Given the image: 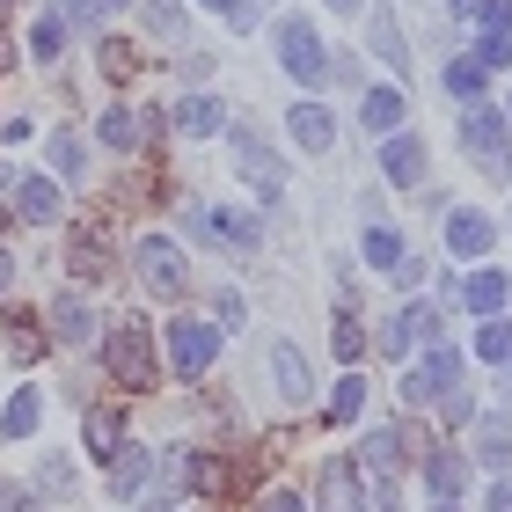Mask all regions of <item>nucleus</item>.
<instances>
[{"instance_id":"nucleus-18","label":"nucleus","mask_w":512,"mask_h":512,"mask_svg":"<svg viewBox=\"0 0 512 512\" xmlns=\"http://www.w3.org/2000/svg\"><path fill=\"white\" fill-rule=\"evenodd\" d=\"M476 454H483V469L512 461V417H505V410H483V425H476Z\"/></svg>"},{"instance_id":"nucleus-2","label":"nucleus","mask_w":512,"mask_h":512,"mask_svg":"<svg viewBox=\"0 0 512 512\" xmlns=\"http://www.w3.org/2000/svg\"><path fill=\"white\" fill-rule=\"evenodd\" d=\"M461 147H469L498 183H512V132H505V110L469 103V118H461Z\"/></svg>"},{"instance_id":"nucleus-36","label":"nucleus","mask_w":512,"mask_h":512,"mask_svg":"<svg viewBox=\"0 0 512 512\" xmlns=\"http://www.w3.org/2000/svg\"><path fill=\"white\" fill-rule=\"evenodd\" d=\"M110 8H125V0H74V8H66V15H74L81 30H96V22H103Z\"/></svg>"},{"instance_id":"nucleus-7","label":"nucleus","mask_w":512,"mask_h":512,"mask_svg":"<svg viewBox=\"0 0 512 512\" xmlns=\"http://www.w3.org/2000/svg\"><path fill=\"white\" fill-rule=\"evenodd\" d=\"M271 374H278V395H286L293 410L315 403V374H308V359H300V344H286V337L271 344Z\"/></svg>"},{"instance_id":"nucleus-32","label":"nucleus","mask_w":512,"mask_h":512,"mask_svg":"<svg viewBox=\"0 0 512 512\" xmlns=\"http://www.w3.org/2000/svg\"><path fill=\"white\" fill-rule=\"evenodd\" d=\"M374 52L388 59V74H403V66H410V59H403V30H395V15H374Z\"/></svg>"},{"instance_id":"nucleus-23","label":"nucleus","mask_w":512,"mask_h":512,"mask_svg":"<svg viewBox=\"0 0 512 512\" xmlns=\"http://www.w3.org/2000/svg\"><path fill=\"white\" fill-rule=\"evenodd\" d=\"M37 425H44V388H22L15 403H8V417H0V432H8V439H30Z\"/></svg>"},{"instance_id":"nucleus-9","label":"nucleus","mask_w":512,"mask_h":512,"mask_svg":"<svg viewBox=\"0 0 512 512\" xmlns=\"http://www.w3.org/2000/svg\"><path fill=\"white\" fill-rule=\"evenodd\" d=\"M491 242H498V227L483 220L476 205H454V213H447V249H454V256H483Z\"/></svg>"},{"instance_id":"nucleus-46","label":"nucleus","mask_w":512,"mask_h":512,"mask_svg":"<svg viewBox=\"0 0 512 512\" xmlns=\"http://www.w3.org/2000/svg\"><path fill=\"white\" fill-rule=\"evenodd\" d=\"M432 512H461V505H454V498H439V505H432Z\"/></svg>"},{"instance_id":"nucleus-45","label":"nucleus","mask_w":512,"mask_h":512,"mask_svg":"<svg viewBox=\"0 0 512 512\" xmlns=\"http://www.w3.org/2000/svg\"><path fill=\"white\" fill-rule=\"evenodd\" d=\"M8 183H15V169H0V198H8Z\"/></svg>"},{"instance_id":"nucleus-27","label":"nucleus","mask_w":512,"mask_h":512,"mask_svg":"<svg viewBox=\"0 0 512 512\" xmlns=\"http://www.w3.org/2000/svg\"><path fill=\"white\" fill-rule=\"evenodd\" d=\"M476 352L491 359V366H512V322H505V315H483V337H476Z\"/></svg>"},{"instance_id":"nucleus-34","label":"nucleus","mask_w":512,"mask_h":512,"mask_svg":"<svg viewBox=\"0 0 512 512\" xmlns=\"http://www.w3.org/2000/svg\"><path fill=\"white\" fill-rule=\"evenodd\" d=\"M359 403H366V381H359V374H352V381H337V395H330V425H352Z\"/></svg>"},{"instance_id":"nucleus-26","label":"nucleus","mask_w":512,"mask_h":512,"mask_svg":"<svg viewBox=\"0 0 512 512\" xmlns=\"http://www.w3.org/2000/svg\"><path fill=\"white\" fill-rule=\"evenodd\" d=\"M8 344H15V359H37L44 352V330H37L30 308H8Z\"/></svg>"},{"instance_id":"nucleus-11","label":"nucleus","mask_w":512,"mask_h":512,"mask_svg":"<svg viewBox=\"0 0 512 512\" xmlns=\"http://www.w3.org/2000/svg\"><path fill=\"white\" fill-rule=\"evenodd\" d=\"M403 118H410L403 88H366V103H359V125L374 132V139H388V132H403Z\"/></svg>"},{"instance_id":"nucleus-31","label":"nucleus","mask_w":512,"mask_h":512,"mask_svg":"<svg viewBox=\"0 0 512 512\" xmlns=\"http://www.w3.org/2000/svg\"><path fill=\"white\" fill-rule=\"evenodd\" d=\"M366 264L395 271V264H403V235H395V227H366Z\"/></svg>"},{"instance_id":"nucleus-42","label":"nucleus","mask_w":512,"mask_h":512,"mask_svg":"<svg viewBox=\"0 0 512 512\" xmlns=\"http://www.w3.org/2000/svg\"><path fill=\"white\" fill-rule=\"evenodd\" d=\"M491 512H512V483H505V476L491 483Z\"/></svg>"},{"instance_id":"nucleus-8","label":"nucleus","mask_w":512,"mask_h":512,"mask_svg":"<svg viewBox=\"0 0 512 512\" xmlns=\"http://www.w3.org/2000/svg\"><path fill=\"white\" fill-rule=\"evenodd\" d=\"M381 176L403 183V191H410V183H425V147H417L410 132H388L381 139Z\"/></svg>"},{"instance_id":"nucleus-44","label":"nucleus","mask_w":512,"mask_h":512,"mask_svg":"<svg viewBox=\"0 0 512 512\" xmlns=\"http://www.w3.org/2000/svg\"><path fill=\"white\" fill-rule=\"evenodd\" d=\"M447 8H454V15H476V0H447Z\"/></svg>"},{"instance_id":"nucleus-14","label":"nucleus","mask_w":512,"mask_h":512,"mask_svg":"<svg viewBox=\"0 0 512 512\" xmlns=\"http://www.w3.org/2000/svg\"><path fill=\"white\" fill-rule=\"evenodd\" d=\"M286 125H293V139H300V147H308V154H330V110H322V103H293L286 110Z\"/></svg>"},{"instance_id":"nucleus-24","label":"nucleus","mask_w":512,"mask_h":512,"mask_svg":"<svg viewBox=\"0 0 512 512\" xmlns=\"http://www.w3.org/2000/svg\"><path fill=\"white\" fill-rule=\"evenodd\" d=\"M205 220H213V235H220L227 249H256V235H264V227H256L249 213H235V205H213Z\"/></svg>"},{"instance_id":"nucleus-41","label":"nucleus","mask_w":512,"mask_h":512,"mask_svg":"<svg viewBox=\"0 0 512 512\" xmlns=\"http://www.w3.org/2000/svg\"><path fill=\"white\" fill-rule=\"evenodd\" d=\"M256 512H300V498H293V491H264V498H256Z\"/></svg>"},{"instance_id":"nucleus-10","label":"nucleus","mask_w":512,"mask_h":512,"mask_svg":"<svg viewBox=\"0 0 512 512\" xmlns=\"http://www.w3.org/2000/svg\"><path fill=\"white\" fill-rule=\"evenodd\" d=\"M15 213L30 227H52L59 220V183L52 176H15Z\"/></svg>"},{"instance_id":"nucleus-15","label":"nucleus","mask_w":512,"mask_h":512,"mask_svg":"<svg viewBox=\"0 0 512 512\" xmlns=\"http://www.w3.org/2000/svg\"><path fill=\"white\" fill-rule=\"evenodd\" d=\"M147 469H154L147 447H118V454H110V491H118V498H139V491H147Z\"/></svg>"},{"instance_id":"nucleus-4","label":"nucleus","mask_w":512,"mask_h":512,"mask_svg":"<svg viewBox=\"0 0 512 512\" xmlns=\"http://www.w3.org/2000/svg\"><path fill=\"white\" fill-rule=\"evenodd\" d=\"M132 271H139V286H147L154 300H176L183 286H191V271H183V249H176L169 235H139Z\"/></svg>"},{"instance_id":"nucleus-20","label":"nucleus","mask_w":512,"mask_h":512,"mask_svg":"<svg viewBox=\"0 0 512 512\" xmlns=\"http://www.w3.org/2000/svg\"><path fill=\"white\" fill-rule=\"evenodd\" d=\"M81 439H88V454H96V461H110V454L125 447V425H118V410H88V417H81Z\"/></svg>"},{"instance_id":"nucleus-40","label":"nucleus","mask_w":512,"mask_h":512,"mask_svg":"<svg viewBox=\"0 0 512 512\" xmlns=\"http://www.w3.org/2000/svg\"><path fill=\"white\" fill-rule=\"evenodd\" d=\"M198 8H213V15H227V22H235V30H249V22H256V15L242 8V0H198Z\"/></svg>"},{"instance_id":"nucleus-47","label":"nucleus","mask_w":512,"mask_h":512,"mask_svg":"<svg viewBox=\"0 0 512 512\" xmlns=\"http://www.w3.org/2000/svg\"><path fill=\"white\" fill-rule=\"evenodd\" d=\"M330 8H344V15H352V8H359V0H330Z\"/></svg>"},{"instance_id":"nucleus-19","label":"nucleus","mask_w":512,"mask_h":512,"mask_svg":"<svg viewBox=\"0 0 512 512\" xmlns=\"http://www.w3.org/2000/svg\"><path fill=\"white\" fill-rule=\"evenodd\" d=\"M461 300H469L476 315H505V300H512V278H505V271H476L469 286H461Z\"/></svg>"},{"instance_id":"nucleus-30","label":"nucleus","mask_w":512,"mask_h":512,"mask_svg":"<svg viewBox=\"0 0 512 512\" xmlns=\"http://www.w3.org/2000/svg\"><path fill=\"white\" fill-rule=\"evenodd\" d=\"M52 169H59V176H88V147H81V132H52Z\"/></svg>"},{"instance_id":"nucleus-17","label":"nucleus","mask_w":512,"mask_h":512,"mask_svg":"<svg viewBox=\"0 0 512 512\" xmlns=\"http://www.w3.org/2000/svg\"><path fill=\"white\" fill-rule=\"evenodd\" d=\"M52 337H59V344H88V337H96V315H88L81 293H66L59 308H52Z\"/></svg>"},{"instance_id":"nucleus-43","label":"nucleus","mask_w":512,"mask_h":512,"mask_svg":"<svg viewBox=\"0 0 512 512\" xmlns=\"http://www.w3.org/2000/svg\"><path fill=\"white\" fill-rule=\"evenodd\" d=\"M8 286H15V256L0 249V293H8Z\"/></svg>"},{"instance_id":"nucleus-16","label":"nucleus","mask_w":512,"mask_h":512,"mask_svg":"<svg viewBox=\"0 0 512 512\" xmlns=\"http://www.w3.org/2000/svg\"><path fill=\"white\" fill-rule=\"evenodd\" d=\"M176 125L191 132V139H213V132H227V103H220V96H183Z\"/></svg>"},{"instance_id":"nucleus-39","label":"nucleus","mask_w":512,"mask_h":512,"mask_svg":"<svg viewBox=\"0 0 512 512\" xmlns=\"http://www.w3.org/2000/svg\"><path fill=\"white\" fill-rule=\"evenodd\" d=\"M74 271H81V278H88V271L103 278V242H74Z\"/></svg>"},{"instance_id":"nucleus-35","label":"nucleus","mask_w":512,"mask_h":512,"mask_svg":"<svg viewBox=\"0 0 512 512\" xmlns=\"http://www.w3.org/2000/svg\"><path fill=\"white\" fill-rule=\"evenodd\" d=\"M132 66H139V59H132V44H118V37H110V44H103V74H110V81H125Z\"/></svg>"},{"instance_id":"nucleus-38","label":"nucleus","mask_w":512,"mask_h":512,"mask_svg":"<svg viewBox=\"0 0 512 512\" xmlns=\"http://www.w3.org/2000/svg\"><path fill=\"white\" fill-rule=\"evenodd\" d=\"M213 322H220V330H242V293H220L213 300Z\"/></svg>"},{"instance_id":"nucleus-22","label":"nucleus","mask_w":512,"mask_h":512,"mask_svg":"<svg viewBox=\"0 0 512 512\" xmlns=\"http://www.w3.org/2000/svg\"><path fill=\"white\" fill-rule=\"evenodd\" d=\"M425 483H432V498H461V483H469V461L439 447V454L425 461Z\"/></svg>"},{"instance_id":"nucleus-3","label":"nucleus","mask_w":512,"mask_h":512,"mask_svg":"<svg viewBox=\"0 0 512 512\" xmlns=\"http://www.w3.org/2000/svg\"><path fill=\"white\" fill-rule=\"evenodd\" d=\"M278 59H286V74H293L300 88H322V81H330V52H322V37H315L308 15H286V22H278Z\"/></svg>"},{"instance_id":"nucleus-13","label":"nucleus","mask_w":512,"mask_h":512,"mask_svg":"<svg viewBox=\"0 0 512 512\" xmlns=\"http://www.w3.org/2000/svg\"><path fill=\"white\" fill-rule=\"evenodd\" d=\"M96 139H103L110 154H139V139H147V125H139V110H118V103H110L103 118H96Z\"/></svg>"},{"instance_id":"nucleus-1","label":"nucleus","mask_w":512,"mask_h":512,"mask_svg":"<svg viewBox=\"0 0 512 512\" xmlns=\"http://www.w3.org/2000/svg\"><path fill=\"white\" fill-rule=\"evenodd\" d=\"M103 366H110L118 388H154V344H147V322H139V315H125L118 330H110Z\"/></svg>"},{"instance_id":"nucleus-6","label":"nucleus","mask_w":512,"mask_h":512,"mask_svg":"<svg viewBox=\"0 0 512 512\" xmlns=\"http://www.w3.org/2000/svg\"><path fill=\"white\" fill-rule=\"evenodd\" d=\"M315 512H366V491H359V461H322Z\"/></svg>"},{"instance_id":"nucleus-25","label":"nucleus","mask_w":512,"mask_h":512,"mask_svg":"<svg viewBox=\"0 0 512 512\" xmlns=\"http://www.w3.org/2000/svg\"><path fill=\"white\" fill-rule=\"evenodd\" d=\"M483 74H491V66H483L476 52H469V59H454V66H447V96L476 103V96H483Z\"/></svg>"},{"instance_id":"nucleus-28","label":"nucleus","mask_w":512,"mask_h":512,"mask_svg":"<svg viewBox=\"0 0 512 512\" xmlns=\"http://www.w3.org/2000/svg\"><path fill=\"white\" fill-rule=\"evenodd\" d=\"M183 491H191V454H169L161 461V483H154V505H176Z\"/></svg>"},{"instance_id":"nucleus-29","label":"nucleus","mask_w":512,"mask_h":512,"mask_svg":"<svg viewBox=\"0 0 512 512\" xmlns=\"http://www.w3.org/2000/svg\"><path fill=\"white\" fill-rule=\"evenodd\" d=\"M59 44H66V22H59V15H37V22H30V59H37V66L59 59Z\"/></svg>"},{"instance_id":"nucleus-21","label":"nucleus","mask_w":512,"mask_h":512,"mask_svg":"<svg viewBox=\"0 0 512 512\" xmlns=\"http://www.w3.org/2000/svg\"><path fill=\"white\" fill-rule=\"evenodd\" d=\"M403 454H410V432H366V447H359V469L388 476V469H395Z\"/></svg>"},{"instance_id":"nucleus-37","label":"nucleus","mask_w":512,"mask_h":512,"mask_svg":"<svg viewBox=\"0 0 512 512\" xmlns=\"http://www.w3.org/2000/svg\"><path fill=\"white\" fill-rule=\"evenodd\" d=\"M147 30L154 37H176V0H147Z\"/></svg>"},{"instance_id":"nucleus-5","label":"nucleus","mask_w":512,"mask_h":512,"mask_svg":"<svg viewBox=\"0 0 512 512\" xmlns=\"http://www.w3.org/2000/svg\"><path fill=\"white\" fill-rule=\"evenodd\" d=\"M213 352H220V330H213V322H198V315L169 322V366H176L183 381H198L205 366H213Z\"/></svg>"},{"instance_id":"nucleus-33","label":"nucleus","mask_w":512,"mask_h":512,"mask_svg":"<svg viewBox=\"0 0 512 512\" xmlns=\"http://www.w3.org/2000/svg\"><path fill=\"white\" fill-rule=\"evenodd\" d=\"M337 359L352 366V359H366V337H359V315H352V300L337 308Z\"/></svg>"},{"instance_id":"nucleus-12","label":"nucleus","mask_w":512,"mask_h":512,"mask_svg":"<svg viewBox=\"0 0 512 512\" xmlns=\"http://www.w3.org/2000/svg\"><path fill=\"white\" fill-rule=\"evenodd\" d=\"M235 161H242V176L256 183V191H271V198H278V183H286V169H278V161L264 154V139H256L249 125L235 132Z\"/></svg>"}]
</instances>
